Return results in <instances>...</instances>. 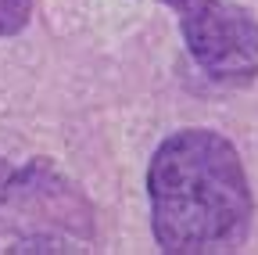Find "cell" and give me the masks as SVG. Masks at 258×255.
Returning a JSON list of instances; mask_svg holds the SVG:
<instances>
[{"label":"cell","mask_w":258,"mask_h":255,"mask_svg":"<svg viewBox=\"0 0 258 255\" xmlns=\"http://www.w3.org/2000/svg\"><path fill=\"white\" fill-rule=\"evenodd\" d=\"M154 244L169 255L237 251L254 219L240 151L215 130H176L147 166Z\"/></svg>","instance_id":"6da1fadb"},{"label":"cell","mask_w":258,"mask_h":255,"mask_svg":"<svg viewBox=\"0 0 258 255\" xmlns=\"http://www.w3.org/2000/svg\"><path fill=\"white\" fill-rule=\"evenodd\" d=\"M4 209L29 219V230L8 251H79L97 234V216L83 187H76L50 158H32L15 169Z\"/></svg>","instance_id":"7a4b0ae2"},{"label":"cell","mask_w":258,"mask_h":255,"mask_svg":"<svg viewBox=\"0 0 258 255\" xmlns=\"http://www.w3.org/2000/svg\"><path fill=\"white\" fill-rule=\"evenodd\" d=\"M183 43L208 79L251 83L258 76V18L230 0H208L179 18Z\"/></svg>","instance_id":"3957f363"},{"label":"cell","mask_w":258,"mask_h":255,"mask_svg":"<svg viewBox=\"0 0 258 255\" xmlns=\"http://www.w3.org/2000/svg\"><path fill=\"white\" fill-rule=\"evenodd\" d=\"M32 18V0H0V36H18Z\"/></svg>","instance_id":"277c9868"},{"label":"cell","mask_w":258,"mask_h":255,"mask_svg":"<svg viewBox=\"0 0 258 255\" xmlns=\"http://www.w3.org/2000/svg\"><path fill=\"white\" fill-rule=\"evenodd\" d=\"M11 180H15V166L8 162L4 155H0V209L8 201V190H11Z\"/></svg>","instance_id":"5b68a950"},{"label":"cell","mask_w":258,"mask_h":255,"mask_svg":"<svg viewBox=\"0 0 258 255\" xmlns=\"http://www.w3.org/2000/svg\"><path fill=\"white\" fill-rule=\"evenodd\" d=\"M165 8H172L176 11V18H183V15H190V11H198L201 4H208V0H161Z\"/></svg>","instance_id":"8992f818"}]
</instances>
